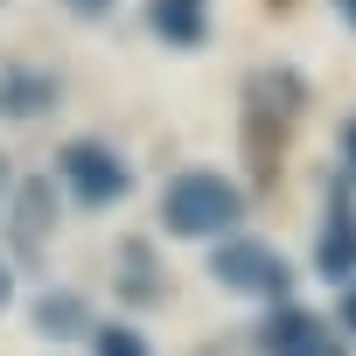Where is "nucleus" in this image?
Masks as SVG:
<instances>
[{"label":"nucleus","mask_w":356,"mask_h":356,"mask_svg":"<svg viewBox=\"0 0 356 356\" xmlns=\"http://www.w3.org/2000/svg\"><path fill=\"white\" fill-rule=\"evenodd\" d=\"M300 112H307V84H300V70L266 63V70L245 77V119H238V126H245V161H252L259 182H273V175H280V154H286Z\"/></svg>","instance_id":"obj_1"},{"label":"nucleus","mask_w":356,"mask_h":356,"mask_svg":"<svg viewBox=\"0 0 356 356\" xmlns=\"http://www.w3.org/2000/svg\"><path fill=\"white\" fill-rule=\"evenodd\" d=\"M238 217H245V189L231 175L189 168V175H175L161 189V224L175 238H224V231H238Z\"/></svg>","instance_id":"obj_2"},{"label":"nucleus","mask_w":356,"mask_h":356,"mask_svg":"<svg viewBox=\"0 0 356 356\" xmlns=\"http://www.w3.org/2000/svg\"><path fill=\"white\" fill-rule=\"evenodd\" d=\"M56 175H63L70 203H84V210H112V203L133 196V168H126L105 140H70V147L56 154Z\"/></svg>","instance_id":"obj_3"},{"label":"nucleus","mask_w":356,"mask_h":356,"mask_svg":"<svg viewBox=\"0 0 356 356\" xmlns=\"http://www.w3.org/2000/svg\"><path fill=\"white\" fill-rule=\"evenodd\" d=\"M210 273H217V286L252 293V300H286V286H293V266L266 238H224L217 259H210Z\"/></svg>","instance_id":"obj_4"},{"label":"nucleus","mask_w":356,"mask_h":356,"mask_svg":"<svg viewBox=\"0 0 356 356\" xmlns=\"http://www.w3.org/2000/svg\"><path fill=\"white\" fill-rule=\"evenodd\" d=\"M314 273L328 286H349L356 280V196H349V182L328 189V217L314 231Z\"/></svg>","instance_id":"obj_5"},{"label":"nucleus","mask_w":356,"mask_h":356,"mask_svg":"<svg viewBox=\"0 0 356 356\" xmlns=\"http://www.w3.org/2000/svg\"><path fill=\"white\" fill-rule=\"evenodd\" d=\"M259 349H266V356H349V349H342V335H335L321 314L293 307V300H280V307L266 314Z\"/></svg>","instance_id":"obj_6"},{"label":"nucleus","mask_w":356,"mask_h":356,"mask_svg":"<svg viewBox=\"0 0 356 356\" xmlns=\"http://www.w3.org/2000/svg\"><path fill=\"white\" fill-rule=\"evenodd\" d=\"M56 98H63L56 70H29V63H8V70H0V112H8V119H42Z\"/></svg>","instance_id":"obj_7"},{"label":"nucleus","mask_w":356,"mask_h":356,"mask_svg":"<svg viewBox=\"0 0 356 356\" xmlns=\"http://www.w3.org/2000/svg\"><path fill=\"white\" fill-rule=\"evenodd\" d=\"M147 29L168 49H196L210 35V0H147Z\"/></svg>","instance_id":"obj_8"},{"label":"nucleus","mask_w":356,"mask_h":356,"mask_svg":"<svg viewBox=\"0 0 356 356\" xmlns=\"http://www.w3.org/2000/svg\"><path fill=\"white\" fill-rule=\"evenodd\" d=\"M49 224H56V182H22V203H15V252H42V238H49Z\"/></svg>","instance_id":"obj_9"},{"label":"nucleus","mask_w":356,"mask_h":356,"mask_svg":"<svg viewBox=\"0 0 356 356\" xmlns=\"http://www.w3.org/2000/svg\"><path fill=\"white\" fill-rule=\"evenodd\" d=\"M35 328L49 335V342H70V335H91V307H84V293H42L35 300Z\"/></svg>","instance_id":"obj_10"},{"label":"nucleus","mask_w":356,"mask_h":356,"mask_svg":"<svg viewBox=\"0 0 356 356\" xmlns=\"http://www.w3.org/2000/svg\"><path fill=\"white\" fill-rule=\"evenodd\" d=\"M119 293L126 300H161V280H154V245H140V238H126L119 245Z\"/></svg>","instance_id":"obj_11"},{"label":"nucleus","mask_w":356,"mask_h":356,"mask_svg":"<svg viewBox=\"0 0 356 356\" xmlns=\"http://www.w3.org/2000/svg\"><path fill=\"white\" fill-rule=\"evenodd\" d=\"M91 356H147V342H140V328H126V321H98V328H91Z\"/></svg>","instance_id":"obj_12"},{"label":"nucleus","mask_w":356,"mask_h":356,"mask_svg":"<svg viewBox=\"0 0 356 356\" xmlns=\"http://www.w3.org/2000/svg\"><path fill=\"white\" fill-rule=\"evenodd\" d=\"M335 328H349V335H356V280L342 286V307H335Z\"/></svg>","instance_id":"obj_13"},{"label":"nucleus","mask_w":356,"mask_h":356,"mask_svg":"<svg viewBox=\"0 0 356 356\" xmlns=\"http://www.w3.org/2000/svg\"><path fill=\"white\" fill-rule=\"evenodd\" d=\"M63 8H70V15H84V22H98V15H112V8H119V0H63Z\"/></svg>","instance_id":"obj_14"},{"label":"nucleus","mask_w":356,"mask_h":356,"mask_svg":"<svg viewBox=\"0 0 356 356\" xmlns=\"http://www.w3.org/2000/svg\"><path fill=\"white\" fill-rule=\"evenodd\" d=\"M342 161H349V175H356V119L342 126Z\"/></svg>","instance_id":"obj_15"},{"label":"nucleus","mask_w":356,"mask_h":356,"mask_svg":"<svg viewBox=\"0 0 356 356\" xmlns=\"http://www.w3.org/2000/svg\"><path fill=\"white\" fill-rule=\"evenodd\" d=\"M8 293H15V273H8V266H0V307H8Z\"/></svg>","instance_id":"obj_16"},{"label":"nucleus","mask_w":356,"mask_h":356,"mask_svg":"<svg viewBox=\"0 0 356 356\" xmlns=\"http://www.w3.org/2000/svg\"><path fill=\"white\" fill-rule=\"evenodd\" d=\"M335 15H342V22H349V29H356V0H335Z\"/></svg>","instance_id":"obj_17"},{"label":"nucleus","mask_w":356,"mask_h":356,"mask_svg":"<svg viewBox=\"0 0 356 356\" xmlns=\"http://www.w3.org/2000/svg\"><path fill=\"white\" fill-rule=\"evenodd\" d=\"M0 189H8V168H0Z\"/></svg>","instance_id":"obj_18"}]
</instances>
